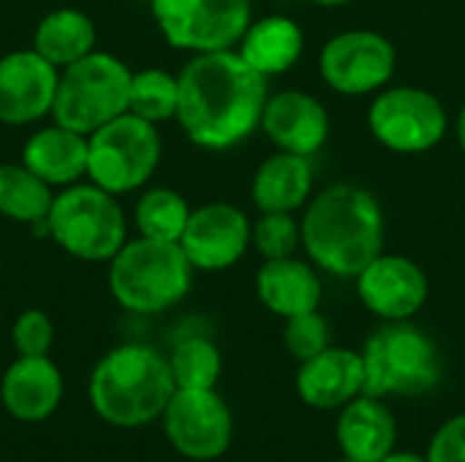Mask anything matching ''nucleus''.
Instances as JSON below:
<instances>
[{
	"label": "nucleus",
	"instance_id": "nucleus-3",
	"mask_svg": "<svg viewBox=\"0 0 465 462\" xmlns=\"http://www.w3.org/2000/svg\"><path fill=\"white\" fill-rule=\"evenodd\" d=\"M174 392L169 357L147 343H123L106 351L87 384V398L98 419L120 430L158 422Z\"/></svg>",
	"mask_w": 465,
	"mask_h": 462
},
{
	"label": "nucleus",
	"instance_id": "nucleus-30",
	"mask_svg": "<svg viewBox=\"0 0 465 462\" xmlns=\"http://www.w3.org/2000/svg\"><path fill=\"white\" fill-rule=\"evenodd\" d=\"M283 321H286L283 346L297 362H305L332 346L330 321L319 310H308V313H300V316H292Z\"/></svg>",
	"mask_w": 465,
	"mask_h": 462
},
{
	"label": "nucleus",
	"instance_id": "nucleus-26",
	"mask_svg": "<svg viewBox=\"0 0 465 462\" xmlns=\"http://www.w3.org/2000/svg\"><path fill=\"white\" fill-rule=\"evenodd\" d=\"M188 199L174 188H144L134 204V226L139 237L163 240V242H180L188 218H191Z\"/></svg>",
	"mask_w": 465,
	"mask_h": 462
},
{
	"label": "nucleus",
	"instance_id": "nucleus-9",
	"mask_svg": "<svg viewBox=\"0 0 465 462\" xmlns=\"http://www.w3.org/2000/svg\"><path fill=\"white\" fill-rule=\"evenodd\" d=\"M163 41L180 52L234 49L253 22L251 0H150Z\"/></svg>",
	"mask_w": 465,
	"mask_h": 462
},
{
	"label": "nucleus",
	"instance_id": "nucleus-20",
	"mask_svg": "<svg viewBox=\"0 0 465 462\" xmlns=\"http://www.w3.org/2000/svg\"><path fill=\"white\" fill-rule=\"evenodd\" d=\"M19 161L52 188L74 185L87 180V136L52 120L25 139Z\"/></svg>",
	"mask_w": 465,
	"mask_h": 462
},
{
	"label": "nucleus",
	"instance_id": "nucleus-27",
	"mask_svg": "<svg viewBox=\"0 0 465 462\" xmlns=\"http://www.w3.org/2000/svg\"><path fill=\"white\" fill-rule=\"evenodd\" d=\"M169 368L177 389H215L223 373V357L210 338L188 335L174 343Z\"/></svg>",
	"mask_w": 465,
	"mask_h": 462
},
{
	"label": "nucleus",
	"instance_id": "nucleus-31",
	"mask_svg": "<svg viewBox=\"0 0 465 462\" xmlns=\"http://www.w3.org/2000/svg\"><path fill=\"white\" fill-rule=\"evenodd\" d=\"M52 343H54V324L44 310L27 308L14 319L11 346L16 357H46L52 351Z\"/></svg>",
	"mask_w": 465,
	"mask_h": 462
},
{
	"label": "nucleus",
	"instance_id": "nucleus-12",
	"mask_svg": "<svg viewBox=\"0 0 465 462\" xmlns=\"http://www.w3.org/2000/svg\"><path fill=\"white\" fill-rule=\"evenodd\" d=\"M395 44L376 30H343L319 52V74L341 95L379 93L395 76Z\"/></svg>",
	"mask_w": 465,
	"mask_h": 462
},
{
	"label": "nucleus",
	"instance_id": "nucleus-16",
	"mask_svg": "<svg viewBox=\"0 0 465 462\" xmlns=\"http://www.w3.org/2000/svg\"><path fill=\"white\" fill-rule=\"evenodd\" d=\"M294 389L297 398L313 411H341L346 403L365 395L362 351L330 346L322 354L300 362Z\"/></svg>",
	"mask_w": 465,
	"mask_h": 462
},
{
	"label": "nucleus",
	"instance_id": "nucleus-21",
	"mask_svg": "<svg viewBox=\"0 0 465 462\" xmlns=\"http://www.w3.org/2000/svg\"><path fill=\"white\" fill-rule=\"evenodd\" d=\"M256 297L270 313L292 319L308 310H319L322 280L316 267L302 259H272L264 261L256 272Z\"/></svg>",
	"mask_w": 465,
	"mask_h": 462
},
{
	"label": "nucleus",
	"instance_id": "nucleus-33",
	"mask_svg": "<svg viewBox=\"0 0 465 462\" xmlns=\"http://www.w3.org/2000/svg\"><path fill=\"white\" fill-rule=\"evenodd\" d=\"M381 462H428L425 455H417V452H409V449H395L392 455H387Z\"/></svg>",
	"mask_w": 465,
	"mask_h": 462
},
{
	"label": "nucleus",
	"instance_id": "nucleus-32",
	"mask_svg": "<svg viewBox=\"0 0 465 462\" xmlns=\"http://www.w3.org/2000/svg\"><path fill=\"white\" fill-rule=\"evenodd\" d=\"M428 462H465V414H458L436 428L425 449Z\"/></svg>",
	"mask_w": 465,
	"mask_h": 462
},
{
	"label": "nucleus",
	"instance_id": "nucleus-23",
	"mask_svg": "<svg viewBox=\"0 0 465 462\" xmlns=\"http://www.w3.org/2000/svg\"><path fill=\"white\" fill-rule=\"evenodd\" d=\"M302 46L305 35L300 25L292 16L272 14L248 25L245 35L237 44V52L245 57V63H251L259 74L270 79L289 71L300 60Z\"/></svg>",
	"mask_w": 465,
	"mask_h": 462
},
{
	"label": "nucleus",
	"instance_id": "nucleus-17",
	"mask_svg": "<svg viewBox=\"0 0 465 462\" xmlns=\"http://www.w3.org/2000/svg\"><path fill=\"white\" fill-rule=\"evenodd\" d=\"M262 131L278 150L311 158L330 139V112L305 90H281L267 98Z\"/></svg>",
	"mask_w": 465,
	"mask_h": 462
},
{
	"label": "nucleus",
	"instance_id": "nucleus-15",
	"mask_svg": "<svg viewBox=\"0 0 465 462\" xmlns=\"http://www.w3.org/2000/svg\"><path fill=\"white\" fill-rule=\"evenodd\" d=\"M354 280L360 302L381 321H411L430 294L425 270L398 253H379Z\"/></svg>",
	"mask_w": 465,
	"mask_h": 462
},
{
	"label": "nucleus",
	"instance_id": "nucleus-37",
	"mask_svg": "<svg viewBox=\"0 0 465 462\" xmlns=\"http://www.w3.org/2000/svg\"><path fill=\"white\" fill-rule=\"evenodd\" d=\"M0 462H3V460H0Z\"/></svg>",
	"mask_w": 465,
	"mask_h": 462
},
{
	"label": "nucleus",
	"instance_id": "nucleus-2",
	"mask_svg": "<svg viewBox=\"0 0 465 462\" xmlns=\"http://www.w3.org/2000/svg\"><path fill=\"white\" fill-rule=\"evenodd\" d=\"M308 259L335 275L357 278L384 253V212L379 199L351 182H338L316 193L300 221Z\"/></svg>",
	"mask_w": 465,
	"mask_h": 462
},
{
	"label": "nucleus",
	"instance_id": "nucleus-7",
	"mask_svg": "<svg viewBox=\"0 0 465 462\" xmlns=\"http://www.w3.org/2000/svg\"><path fill=\"white\" fill-rule=\"evenodd\" d=\"M131 76L134 71L117 54L93 49L60 71L52 120L90 136L128 112Z\"/></svg>",
	"mask_w": 465,
	"mask_h": 462
},
{
	"label": "nucleus",
	"instance_id": "nucleus-25",
	"mask_svg": "<svg viewBox=\"0 0 465 462\" xmlns=\"http://www.w3.org/2000/svg\"><path fill=\"white\" fill-rule=\"evenodd\" d=\"M54 188L33 174L22 161L0 163V215L27 226H44Z\"/></svg>",
	"mask_w": 465,
	"mask_h": 462
},
{
	"label": "nucleus",
	"instance_id": "nucleus-10",
	"mask_svg": "<svg viewBox=\"0 0 465 462\" xmlns=\"http://www.w3.org/2000/svg\"><path fill=\"white\" fill-rule=\"evenodd\" d=\"M450 117L439 95L414 84L381 87L368 109V128L379 144L401 155L428 152L441 144Z\"/></svg>",
	"mask_w": 465,
	"mask_h": 462
},
{
	"label": "nucleus",
	"instance_id": "nucleus-34",
	"mask_svg": "<svg viewBox=\"0 0 465 462\" xmlns=\"http://www.w3.org/2000/svg\"><path fill=\"white\" fill-rule=\"evenodd\" d=\"M455 136H458V144L465 152V106L458 112V123H455Z\"/></svg>",
	"mask_w": 465,
	"mask_h": 462
},
{
	"label": "nucleus",
	"instance_id": "nucleus-8",
	"mask_svg": "<svg viewBox=\"0 0 465 462\" xmlns=\"http://www.w3.org/2000/svg\"><path fill=\"white\" fill-rule=\"evenodd\" d=\"M161 155L158 125L125 112L87 136V180L114 196H128L150 182Z\"/></svg>",
	"mask_w": 465,
	"mask_h": 462
},
{
	"label": "nucleus",
	"instance_id": "nucleus-11",
	"mask_svg": "<svg viewBox=\"0 0 465 462\" xmlns=\"http://www.w3.org/2000/svg\"><path fill=\"white\" fill-rule=\"evenodd\" d=\"M161 425L169 447L185 460H221L234 441L232 408L215 389H177Z\"/></svg>",
	"mask_w": 465,
	"mask_h": 462
},
{
	"label": "nucleus",
	"instance_id": "nucleus-4",
	"mask_svg": "<svg viewBox=\"0 0 465 462\" xmlns=\"http://www.w3.org/2000/svg\"><path fill=\"white\" fill-rule=\"evenodd\" d=\"M193 272L180 242L134 237L109 259L106 283L123 310L158 316L188 297Z\"/></svg>",
	"mask_w": 465,
	"mask_h": 462
},
{
	"label": "nucleus",
	"instance_id": "nucleus-36",
	"mask_svg": "<svg viewBox=\"0 0 465 462\" xmlns=\"http://www.w3.org/2000/svg\"><path fill=\"white\" fill-rule=\"evenodd\" d=\"M332 462H360V460H354V457H346V455H341L338 460H332Z\"/></svg>",
	"mask_w": 465,
	"mask_h": 462
},
{
	"label": "nucleus",
	"instance_id": "nucleus-22",
	"mask_svg": "<svg viewBox=\"0 0 465 462\" xmlns=\"http://www.w3.org/2000/svg\"><path fill=\"white\" fill-rule=\"evenodd\" d=\"M313 166L308 155L278 150L264 158L251 182V199L259 212H297L311 202Z\"/></svg>",
	"mask_w": 465,
	"mask_h": 462
},
{
	"label": "nucleus",
	"instance_id": "nucleus-6",
	"mask_svg": "<svg viewBox=\"0 0 465 462\" xmlns=\"http://www.w3.org/2000/svg\"><path fill=\"white\" fill-rule=\"evenodd\" d=\"M365 395L417 398L433 392L444 378V362L436 340L411 321H384L365 349Z\"/></svg>",
	"mask_w": 465,
	"mask_h": 462
},
{
	"label": "nucleus",
	"instance_id": "nucleus-28",
	"mask_svg": "<svg viewBox=\"0 0 465 462\" xmlns=\"http://www.w3.org/2000/svg\"><path fill=\"white\" fill-rule=\"evenodd\" d=\"M177 103H180L177 74H169L166 68H158V65L134 71L131 93H128V112L158 125V123L177 117Z\"/></svg>",
	"mask_w": 465,
	"mask_h": 462
},
{
	"label": "nucleus",
	"instance_id": "nucleus-24",
	"mask_svg": "<svg viewBox=\"0 0 465 462\" xmlns=\"http://www.w3.org/2000/svg\"><path fill=\"white\" fill-rule=\"evenodd\" d=\"M95 44H98L95 22L82 8H71V5H60L44 14L30 41V46L60 71L90 54Z\"/></svg>",
	"mask_w": 465,
	"mask_h": 462
},
{
	"label": "nucleus",
	"instance_id": "nucleus-18",
	"mask_svg": "<svg viewBox=\"0 0 465 462\" xmlns=\"http://www.w3.org/2000/svg\"><path fill=\"white\" fill-rule=\"evenodd\" d=\"M65 398V378L46 357H16L0 381V403L16 422L49 419Z\"/></svg>",
	"mask_w": 465,
	"mask_h": 462
},
{
	"label": "nucleus",
	"instance_id": "nucleus-29",
	"mask_svg": "<svg viewBox=\"0 0 465 462\" xmlns=\"http://www.w3.org/2000/svg\"><path fill=\"white\" fill-rule=\"evenodd\" d=\"M251 245L264 261L289 259L302 248V229L294 212H259L251 223Z\"/></svg>",
	"mask_w": 465,
	"mask_h": 462
},
{
	"label": "nucleus",
	"instance_id": "nucleus-14",
	"mask_svg": "<svg viewBox=\"0 0 465 462\" xmlns=\"http://www.w3.org/2000/svg\"><path fill=\"white\" fill-rule=\"evenodd\" d=\"M57 82L60 68L33 46L5 52L0 57V123L19 128L52 117Z\"/></svg>",
	"mask_w": 465,
	"mask_h": 462
},
{
	"label": "nucleus",
	"instance_id": "nucleus-1",
	"mask_svg": "<svg viewBox=\"0 0 465 462\" xmlns=\"http://www.w3.org/2000/svg\"><path fill=\"white\" fill-rule=\"evenodd\" d=\"M180 79L177 123L191 144L202 150H232L262 128L270 98L267 76L237 49L193 54Z\"/></svg>",
	"mask_w": 465,
	"mask_h": 462
},
{
	"label": "nucleus",
	"instance_id": "nucleus-19",
	"mask_svg": "<svg viewBox=\"0 0 465 462\" xmlns=\"http://www.w3.org/2000/svg\"><path fill=\"white\" fill-rule=\"evenodd\" d=\"M335 414V444L341 455L360 462H381L398 449V419L381 398L360 395Z\"/></svg>",
	"mask_w": 465,
	"mask_h": 462
},
{
	"label": "nucleus",
	"instance_id": "nucleus-35",
	"mask_svg": "<svg viewBox=\"0 0 465 462\" xmlns=\"http://www.w3.org/2000/svg\"><path fill=\"white\" fill-rule=\"evenodd\" d=\"M308 3H316V5H346L351 0H308Z\"/></svg>",
	"mask_w": 465,
	"mask_h": 462
},
{
	"label": "nucleus",
	"instance_id": "nucleus-13",
	"mask_svg": "<svg viewBox=\"0 0 465 462\" xmlns=\"http://www.w3.org/2000/svg\"><path fill=\"white\" fill-rule=\"evenodd\" d=\"M251 245L248 215L229 202H207L191 210L180 248L199 272H223L234 267Z\"/></svg>",
	"mask_w": 465,
	"mask_h": 462
},
{
	"label": "nucleus",
	"instance_id": "nucleus-5",
	"mask_svg": "<svg viewBox=\"0 0 465 462\" xmlns=\"http://www.w3.org/2000/svg\"><path fill=\"white\" fill-rule=\"evenodd\" d=\"M44 229L63 253L90 264H109L128 242V215L120 196L90 180L54 191Z\"/></svg>",
	"mask_w": 465,
	"mask_h": 462
}]
</instances>
